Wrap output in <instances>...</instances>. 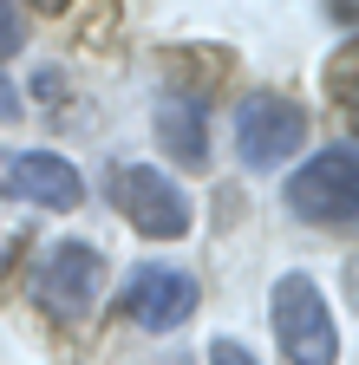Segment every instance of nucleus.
Segmentation results:
<instances>
[{
	"mask_svg": "<svg viewBox=\"0 0 359 365\" xmlns=\"http://www.w3.org/2000/svg\"><path fill=\"white\" fill-rule=\"evenodd\" d=\"M20 0H0V53H20Z\"/></svg>",
	"mask_w": 359,
	"mask_h": 365,
	"instance_id": "obj_9",
	"label": "nucleus"
},
{
	"mask_svg": "<svg viewBox=\"0 0 359 365\" xmlns=\"http://www.w3.org/2000/svg\"><path fill=\"white\" fill-rule=\"evenodd\" d=\"M7 267H14V242H7V235H0V274H7Z\"/></svg>",
	"mask_w": 359,
	"mask_h": 365,
	"instance_id": "obj_13",
	"label": "nucleus"
},
{
	"mask_svg": "<svg viewBox=\"0 0 359 365\" xmlns=\"http://www.w3.org/2000/svg\"><path fill=\"white\" fill-rule=\"evenodd\" d=\"M98 287H105V255L92 242H53L46 261L33 267V307L53 319H85L98 307Z\"/></svg>",
	"mask_w": 359,
	"mask_h": 365,
	"instance_id": "obj_4",
	"label": "nucleus"
},
{
	"mask_svg": "<svg viewBox=\"0 0 359 365\" xmlns=\"http://www.w3.org/2000/svg\"><path fill=\"white\" fill-rule=\"evenodd\" d=\"M307 144V111L281 91H248L236 105V150L248 170H281Z\"/></svg>",
	"mask_w": 359,
	"mask_h": 365,
	"instance_id": "obj_5",
	"label": "nucleus"
},
{
	"mask_svg": "<svg viewBox=\"0 0 359 365\" xmlns=\"http://www.w3.org/2000/svg\"><path fill=\"white\" fill-rule=\"evenodd\" d=\"M268 313H275V339L288 365H340V327L313 274H281L268 294Z\"/></svg>",
	"mask_w": 359,
	"mask_h": 365,
	"instance_id": "obj_1",
	"label": "nucleus"
},
{
	"mask_svg": "<svg viewBox=\"0 0 359 365\" xmlns=\"http://www.w3.org/2000/svg\"><path fill=\"white\" fill-rule=\"evenodd\" d=\"M33 7H39V14H66L72 0H33Z\"/></svg>",
	"mask_w": 359,
	"mask_h": 365,
	"instance_id": "obj_12",
	"label": "nucleus"
},
{
	"mask_svg": "<svg viewBox=\"0 0 359 365\" xmlns=\"http://www.w3.org/2000/svg\"><path fill=\"white\" fill-rule=\"evenodd\" d=\"M157 137H163V150H176V163H190V170L209 163V130H203V105L196 98H163Z\"/></svg>",
	"mask_w": 359,
	"mask_h": 365,
	"instance_id": "obj_8",
	"label": "nucleus"
},
{
	"mask_svg": "<svg viewBox=\"0 0 359 365\" xmlns=\"http://www.w3.org/2000/svg\"><path fill=\"white\" fill-rule=\"evenodd\" d=\"M209 365H255V352H248L242 339H229V333H222V339L209 346Z\"/></svg>",
	"mask_w": 359,
	"mask_h": 365,
	"instance_id": "obj_10",
	"label": "nucleus"
},
{
	"mask_svg": "<svg viewBox=\"0 0 359 365\" xmlns=\"http://www.w3.org/2000/svg\"><path fill=\"white\" fill-rule=\"evenodd\" d=\"M0 196H20L39 209H79L85 176L72 170V157H53V150H0Z\"/></svg>",
	"mask_w": 359,
	"mask_h": 365,
	"instance_id": "obj_6",
	"label": "nucleus"
},
{
	"mask_svg": "<svg viewBox=\"0 0 359 365\" xmlns=\"http://www.w3.org/2000/svg\"><path fill=\"white\" fill-rule=\"evenodd\" d=\"M288 209L300 222H320V228H346L353 209H359V157L353 144H333L320 157H307L294 176H288Z\"/></svg>",
	"mask_w": 359,
	"mask_h": 365,
	"instance_id": "obj_3",
	"label": "nucleus"
},
{
	"mask_svg": "<svg viewBox=\"0 0 359 365\" xmlns=\"http://www.w3.org/2000/svg\"><path fill=\"white\" fill-rule=\"evenodd\" d=\"M111 202L124 209V222L138 228L144 242H183L196 228V209L157 163H118L111 170Z\"/></svg>",
	"mask_w": 359,
	"mask_h": 365,
	"instance_id": "obj_2",
	"label": "nucleus"
},
{
	"mask_svg": "<svg viewBox=\"0 0 359 365\" xmlns=\"http://www.w3.org/2000/svg\"><path fill=\"white\" fill-rule=\"evenodd\" d=\"M196 300H203V287L183 267H138L124 281V313L138 319L144 333H176L196 313Z\"/></svg>",
	"mask_w": 359,
	"mask_h": 365,
	"instance_id": "obj_7",
	"label": "nucleus"
},
{
	"mask_svg": "<svg viewBox=\"0 0 359 365\" xmlns=\"http://www.w3.org/2000/svg\"><path fill=\"white\" fill-rule=\"evenodd\" d=\"M14 118H20V85L0 72V124H14Z\"/></svg>",
	"mask_w": 359,
	"mask_h": 365,
	"instance_id": "obj_11",
	"label": "nucleus"
}]
</instances>
